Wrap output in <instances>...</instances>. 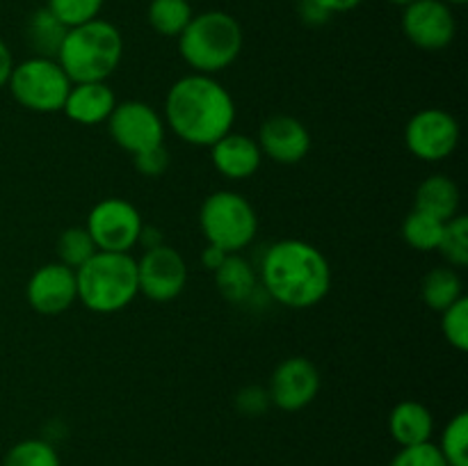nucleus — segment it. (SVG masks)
Segmentation results:
<instances>
[{
    "mask_svg": "<svg viewBox=\"0 0 468 466\" xmlns=\"http://www.w3.org/2000/svg\"><path fill=\"white\" fill-rule=\"evenodd\" d=\"M318 7H323L327 14H346L352 12L355 7H359L364 0H314Z\"/></svg>",
    "mask_w": 468,
    "mask_h": 466,
    "instance_id": "35",
    "label": "nucleus"
},
{
    "mask_svg": "<svg viewBox=\"0 0 468 466\" xmlns=\"http://www.w3.org/2000/svg\"><path fill=\"white\" fill-rule=\"evenodd\" d=\"M114 105L117 96L108 82H73L62 112L80 126H99L108 122Z\"/></svg>",
    "mask_w": 468,
    "mask_h": 466,
    "instance_id": "17",
    "label": "nucleus"
},
{
    "mask_svg": "<svg viewBox=\"0 0 468 466\" xmlns=\"http://www.w3.org/2000/svg\"><path fill=\"white\" fill-rule=\"evenodd\" d=\"M213 274L218 291L231 304H242V302L251 300L256 286H259V274L251 268L250 260L242 259L240 254H229Z\"/></svg>",
    "mask_w": 468,
    "mask_h": 466,
    "instance_id": "20",
    "label": "nucleus"
},
{
    "mask_svg": "<svg viewBox=\"0 0 468 466\" xmlns=\"http://www.w3.org/2000/svg\"><path fill=\"white\" fill-rule=\"evenodd\" d=\"M263 291L288 309H311L327 297L332 268L323 251L311 242L288 238L263 254L259 270Z\"/></svg>",
    "mask_w": 468,
    "mask_h": 466,
    "instance_id": "2",
    "label": "nucleus"
},
{
    "mask_svg": "<svg viewBox=\"0 0 468 466\" xmlns=\"http://www.w3.org/2000/svg\"><path fill=\"white\" fill-rule=\"evenodd\" d=\"M85 228L99 251H131L140 245L144 222L131 201L108 196L90 210Z\"/></svg>",
    "mask_w": 468,
    "mask_h": 466,
    "instance_id": "8",
    "label": "nucleus"
},
{
    "mask_svg": "<svg viewBox=\"0 0 468 466\" xmlns=\"http://www.w3.org/2000/svg\"><path fill=\"white\" fill-rule=\"evenodd\" d=\"M96 245L85 227H69L58 238V259L69 268H80L96 254Z\"/></svg>",
    "mask_w": 468,
    "mask_h": 466,
    "instance_id": "27",
    "label": "nucleus"
},
{
    "mask_svg": "<svg viewBox=\"0 0 468 466\" xmlns=\"http://www.w3.org/2000/svg\"><path fill=\"white\" fill-rule=\"evenodd\" d=\"M388 3H393V5H400V7H407V5H410V3H414V0H388Z\"/></svg>",
    "mask_w": 468,
    "mask_h": 466,
    "instance_id": "38",
    "label": "nucleus"
},
{
    "mask_svg": "<svg viewBox=\"0 0 468 466\" xmlns=\"http://www.w3.org/2000/svg\"><path fill=\"white\" fill-rule=\"evenodd\" d=\"M388 466H448V461L443 460L437 443L428 441L419 446H402Z\"/></svg>",
    "mask_w": 468,
    "mask_h": 466,
    "instance_id": "31",
    "label": "nucleus"
},
{
    "mask_svg": "<svg viewBox=\"0 0 468 466\" xmlns=\"http://www.w3.org/2000/svg\"><path fill=\"white\" fill-rule=\"evenodd\" d=\"M199 227L208 245L219 247L227 254H238L254 242L259 217L254 206L240 192L218 190L201 204Z\"/></svg>",
    "mask_w": 468,
    "mask_h": 466,
    "instance_id": "6",
    "label": "nucleus"
},
{
    "mask_svg": "<svg viewBox=\"0 0 468 466\" xmlns=\"http://www.w3.org/2000/svg\"><path fill=\"white\" fill-rule=\"evenodd\" d=\"M78 300L94 313H119L140 292L137 260L128 251H96L76 268Z\"/></svg>",
    "mask_w": 468,
    "mask_h": 466,
    "instance_id": "4",
    "label": "nucleus"
},
{
    "mask_svg": "<svg viewBox=\"0 0 468 466\" xmlns=\"http://www.w3.org/2000/svg\"><path fill=\"white\" fill-rule=\"evenodd\" d=\"M210 158L222 176L231 181H245L259 172L263 154L254 137L231 131L210 146Z\"/></svg>",
    "mask_w": 468,
    "mask_h": 466,
    "instance_id": "16",
    "label": "nucleus"
},
{
    "mask_svg": "<svg viewBox=\"0 0 468 466\" xmlns=\"http://www.w3.org/2000/svg\"><path fill=\"white\" fill-rule=\"evenodd\" d=\"M27 304L41 315H59L78 300L76 270L64 263H46L32 272L26 286Z\"/></svg>",
    "mask_w": 468,
    "mask_h": 466,
    "instance_id": "14",
    "label": "nucleus"
},
{
    "mask_svg": "<svg viewBox=\"0 0 468 466\" xmlns=\"http://www.w3.org/2000/svg\"><path fill=\"white\" fill-rule=\"evenodd\" d=\"M300 14H302V18L309 23V26H323V23H327L329 16H332V14L324 12L323 7H318L314 0H302Z\"/></svg>",
    "mask_w": 468,
    "mask_h": 466,
    "instance_id": "34",
    "label": "nucleus"
},
{
    "mask_svg": "<svg viewBox=\"0 0 468 466\" xmlns=\"http://www.w3.org/2000/svg\"><path fill=\"white\" fill-rule=\"evenodd\" d=\"M165 126L192 146H213L231 132L236 103L215 76L190 73L169 87L165 99Z\"/></svg>",
    "mask_w": 468,
    "mask_h": 466,
    "instance_id": "1",
    "label": "nucleus"
},
{
    "mask_svg": "<svg viewBox=\"0 0 468 466\" xmlns=\"http://www.w3.org/2000/svg\"><path fill=\"white\" fill-rule=\"evenodd\" d=\"M123 58V37L114 23L94 18L69 27L59 46V67L71 82H105Z\"/></svg>",
    "mask_w": 468,
    "mask_h": 466,
    "instance_id": "3",
    "label": "nucleus"
},
{
    "mask_svg": "<svg viewBox=\"0 0 468 466\" xmlns=\"http://www.w3.org/2000/svg\"><path fill=\"white\" fill-rule=\"evenodd\" d=\"M402 32L420 50H443L457 35L451 5L443 0H414L402 12Z\"/></svg>",
    "mask_w": 468,
    "mask_h": 466,
    "instance_id": "11",
    "label": "nucleus"
},
{
    "mask_svg": "<svg viewBox=\"0 0 468 466\" xmlns=\"http://www.w3.org/2000/svg\"><path fill=\"white\" fill-rule=\"evenodd\" d=\"M439 251H441V256L448 260L451 268L468 265V219L464 215H455V217L443 224Z\"/></svg>",
    "mask_w": 468,
    "mask_h": 466,
    "instance_id": "28",
    "label": "nucleus"
},
{
    "mask_svg": "<svg viewBox=\"0 0 468 466\" xmlns=\"http://www.w3.org/2000/svg\"><path fill=\"white\" fill-rule=\"evenodd\" d=\"M178 50L195 73L215 76L231 67L240 55L242 27L231 14L219 9L195 14L178 37Z\"/></svg>",
    "mask_w": 468,
    "mask_h": 466,
    "instance_id": "5",
    "label": "nucleus"
},
{
    "mask_svg": "<svg viewBox=\"0 0 468 466\" xmlns=\"http://www.w3.org/2000/svg\"><path fill=\"white\" fill-rule=\"evenodd\" d=\"M441 332L455 350H468V297L462 295L455 304L441 311Z\"/></svg>",
    "mask_w": 468,
    "mask_h": 466,
    "instance_id": "30",
    "label": "nucleus"
},
{
    "mask_svg": "<svg viewBox=\"0 0 468 466\" xmlns=\"http://www.w3.org/2000/svg\"><path fill=\"white\" fill-rule=\"evenodd\" d=\"M443 224L446 222L414 208L402 222V238L411 249L434 251L439 249V242H441Z\"/></svg>",
    "mask_w": 468,
    "mask_h": 466,
    "instance_id": "24",
    "label": "nucleus"
},
{
    "mask_svg": "<svg viewBox=\"0 0 468 466\" xmlns=\"http://www.w3.org/2000/svg\"><path fill=\"white\" fill-rule=\"evenodd\" d=\"M388 432L398 446H419L432 441L434 416L423 402L402 400L388 414Z\"/></svg>",
    "mask_w": 468,
    "mask_h": 466,
    "instance_id": "18",
    "label": "nucleus"
},
{
    "mask_svg": "<svg viewBox=\"0 0 468 466\" xmlns=\"http://www.w3.org/2000/svg\"><path fill=\"white\" fill-rule=\"evenodd\" d=\"M443 3H448V5H464L466 0H443Z\"/></svg>",
    "mask_w": 468,
    "mask_h": 466,
    "instance_id": "39",
    "label": "nucleus"
},
{
    "mask_svg": "<svg viewBox=\"0 0 468 466\" xmlns=\"http://www.w3.org/2000/svg\"><path fill=\"white\" fill-rule=\"evenodd\" d=\"M261 154L277 164H297L311 151V135L300 119L291 114H274L265 119L259 131Z\"/></svg>",
    "mask_w": 468,
    "mask_h": 466,
    "instance_id": "15",
    "label": "nucleus"
},
{
    "mask_svg": "<svg viewBox=\"0 0 468 466\" xmlns=\"http://www.w3.org/2000/svg\"><path fill=\"white\" fill-rule=\"evenodd\" d=\"M105 0H48L46 7L59 18L67 27L82 26L87 21L99 18Z\"/></svg>",
    "mask_w": 468,
    "mask_h": 466,
    "instance_id": "29",
    "label": "nucleus"
},
{
    "mask_svg": "<svg viewBox=\"0 0 468 466\" xmlns=\"http://www.w3.org/2000/svg\"><path fill=\"white\" fill-rule=\"evenodd\" d=\"M3 466H62V460L48 439H23L9 448Z\"/></svg>",
    "mask_w": 468,
    "mask_h": 466,
    "instance_id": "25",
    "label": "nucleus"
},
{
    "mask_svg": "<svg viewBox=\"0 0 468 466\" xmlns=\"http://www.w3.org/2000/svg\"><path fill=\"white\" fill-rule=\"evenodd\" d=\"M192 16L195 12H192L190 0H151L149 12H146L149 26L158 35L176 37V39L192 21Z\"/></svg>",
    "mask_w": 468,
    "mask_h": 466,
    "instance_id": "23",
    "label": "nucleus"
},
{
    "mask_svg": "<svg viewBox=\"0 0 468 466\" xmlns=\"http://www.w3.org/2000/svg\"><path fill=\"white\" fill-rule=\"evenodd\" d=\"M227 251L219 249V247L215 245H206V249L201 251V263H204L206 270H210V272H215V270L219 268V265L224 263V259H227Z\"/></svg>",
    "mask_w": 468,
    "mask_h": 466,
    "instance_id": "36",
    "label": "nucleus"
},
{
    "mask_svg": "<svg viewBox=\"0 0 468 466\" xmlns=\"http://www.w3.org/2000/svg\"><path fill=\"white\" fill-rule=\"evenodd\" d=\"M73 82L53 58H32L14 64L7 87L14 101L30 112L50 114L64 108Z\"/></svg>",
    "mask_w": 468,
    "mask_h": 466,
    "instance_id": "7",
    "label": "nucleus"
},
{
    "mask_svg": "<svg viewBox=\"0 0 468 466\" xmlns=\"http://www.w3.org/2000/svg\"><path fill=\"white\" fill-rule=\"evenodd\" d=\"M108 131L119 149L137 155L163 144L167 126L154 105L144 101H122L108 117Z\"/></svg>",
    "mask_w": 468,
    "mask_h": 466,
    "instance_id": "9",
    "label": "nucleus"
},
{
    "mask_svg": "<svg viewBox=\"0 0 468 466\" xmlns=\"http://www.w3.org/2000/svg\"><path fill=\"white\" fill-rule=\"evenodd\" d=\"M448 466H468V414L460 411L446 423L437 443Z\"/></svg>",
    "mask_w": 468,
    "mask_h": 466,
    "instance_id": "26",
    "label": "nucleus"
},
{
    "mask_svg": "<svg viewBox=\"0 0 468 466\" xmlns=\"http://www.w3.org/2000/svg\"><path fill=\"white\" fill-rule=\"evenodd\" d=\"M420 295L430 311H437V313L446 311L462 297V279L457 270L451 265L430 270L420 283Z\"/></svg>",
    "mask_w": 468,
    "mask_h": 466,
    "instance_id": "22",
    "label": "nucleus"
},
{
    "mask_svg": "<svg viewBox=\"0 0 468 466\" xmlns=\"http://www.w3.org/2000/svg\"><path fill=\"white\" fill-rule=\"evenodd\" d=\"M140 292L154 302H169L183 292L187 283L186 259L174 247L160 245L144 249L137 260Z\"/></svg>",
    "mask_w": 468,
    "mask_h": 466,
    "instance_id": "12",
    "label": "nucleus"
},
{
    "mask_svg": "<svg viewBox=\"0 0 468 466\" xmlns=\"http://www.w3.org/2000/svg\"><path fill=\"white\" fill-rule=\"evenodd\" d=\"M414 208L448 222L460 215V187L446 174H432L416 187Z\"/></svg>",
    "mask_w": 468,
    "mask_h": 466,
    "instance_id": "19",
    "label": "nucleus"
},
{
    "mask_svg": "<svg viewBox=\"0 0 468 466\" xmlns=\"http://www.w3.org/2000/svg\"><path fill=\"white\" fill-rule=\"evenodd\" d=\"M12 69H14L12 50H9L7 44L0 39V90H3V87H7L9 76H12Z\"/></svg>",
    "mask_w": 468,
    "mask_h": 466,
    "instance_id": "37",
    "label": "nucleus"
},
{
    "mask_svg": "<svg viewBox=\"0 0 468 466\" xmlns=\"http://www.w3.org/2000/svg\"><path fill=\"white\" fill-rule=\"evenodd\" d=\"M405 144L423 163L446 160L460 144V123L448 110L425 108L407 122Z\"/></svg>",
    "mask_w": 468,
    "mask_h": 466,
    "instance_id": "10",
    "label": "nucleus"
},
{
    "mask_svg": "<svg viewBox=\"0 0 468 466\" xmlns=\"http://www.w3.org/2000/svg\"><path fill=\"white\" fill-rule=\"evenodd\" d=\"M133 160H135L137 172L146 178L163 176L169 167V154H167V149H165V144L142 151V154L133 155Z\"/></svg>",
    "mask_w": 468,
    "mask_h": 466,
    "instance_id": "32",
    "label": "nucleus"
},
{
    "mask_svg": "<svg viewBox=\"0 0 468 466\" xmlns=\"http://www.w3.org/2000/svg\"><path fill=\"white\" fill-rule=\"evenodd\" d=\"M67 30L69 27L64 26L48 7H39L30 14V18H27L26 23L27 46H30V48L35 50V55H39V58L55 59Z\"/></svg>",
    "mask_w": 468,
    "mask_h": 466,
    "instance_id": "21",
    "label": "nucleus"
},
{
    "mask_svg": "<svg viewBox=\"0 0 468 466\" xmlns=\"http://www.w3.org/2000/svg\"><path fill=\"white\" fill-rule=\"evenodd\" d=\"M270 405H272L270 393L263 387H245L236 396V409L242 416H261L268 411Z\"/></svg>",
    "mask_w": 468,
    "mask_h": 466,
    "instance_id": "33",
    "label": "nucleus"
},
{
    "mask_svg": "<svg viewBox=\"0 0 468 466\" xmlns=\"http://www.w3.org/2000/svg\"><path fill=\"white\" fill-rule=\"evenodd\" d=\"M320 373L306 356H291L274 368L270 379V402L283 411H300L315 400Z\"/></svg>",
    "mask_w": 468,
    "mask_h": 466,
    "instance_id": "13",
    "label": "nucleus"
}]
</instances>
